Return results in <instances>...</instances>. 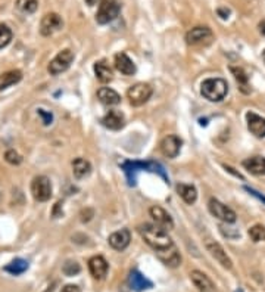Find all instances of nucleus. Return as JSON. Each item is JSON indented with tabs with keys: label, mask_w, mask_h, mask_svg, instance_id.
<instances>
[{
	"label": "nucleus",
	"mask_w": 265,
	"mask_h": 292,
	"mask_svg": "<svg viewBox=\"0 0 265 292\" xmlns=\"http://www.w3.org/2000/svg\"><path fill=\"white\" fill-rule=\"evenodd\" d=\"M137 230H139L140 236L143 238V241L146 242L151 248H153L156 253H162V251H166V250L174 246L173 239L168 236L166 230L161 229L156 224L144 223V224H140Z\"/></svg>",
	"instance_id": "f257e3e1"
},
{
	"label": "nucleus",
	"mask_w": 265,
	"mask_h": 292,
	"mask_svg": "<svg viewBox=\"0 0 265 292\" xmlns=\"http://www.w3.org/2000/svg\"><path fill=\"white\" fill-rule=\"evenodd\" d=\"M228 84L223 78H208L201 86V93L205 99L211 102L223 101L227 96Z\"/></svg>",
	"instance_id": "f03ea898"
},
{
	"label": "nucleus",
	"mask_w": 265,
	"mask_h": 292,
	"mask_svg": "<svg viewBox=\"0 0 265 292\" xmlns=\"http://www.w3.org/2000/svg\"><path fill=\"white\" fill-rule=\"evenodd\" d=\"M123 168L127 173V177H128V183L134 186V174L136 171L139 170H148V171H153V173H159L162 177L166 180V176H165L164 168L158 163H153V161H148V163H140V161H127L123 164Z\"/></svg>",
	"instance_id": "7ed1b4c3"
},
{
	"label": "nucleus",
	"mask_w": 265,
	"mask_h": 292,
	"mask_svg": "<svg viewBox=\"0 0 265 292\" xmlns=\"http://www.w3.org/2000/svg\"><path fill=\"white\" fill-rule=\"evenodd\" d=\"M31 195L38 203H46L52 196L51 180L46 176H37L31 182Z\"/></svg>",
	"instance_id": "20e7f679"
},
{
	"label": "nucleus",
	"mask_w": 265,
	"mask_h": 292,
	"mask_svg": "<svg viewBox=\"0 0 265 292\" xmlns=\"http://www.w3.org/2000/svg\"><path fill=\"white\" fill-rule=\"evenodd\" d=\"M152 93H153V90H152L149 84L137 83V84H134V86H131L128 89L127 98H128V101H130V103L133 106H141V105H144L146 102L151 99Z\"/></svg>",
	"instance_id": "39448f33"
},
{
	"label": "nucleus",
	"mask_w": 265,
	"mask_h": 292,
	"mask_svg": "<svg viewBox=\"0 0 265 292\" xmlns=\"http://www.w3.org/2000/svg\"><path fill=\"white\" fill-rule=\"evenodd\" d=\"M74 61V53L69 51V49H65V51L59 52L53 59L51 61V64L47 66V71L51 73L52 76H59L65 73L71 64Z\"/></svg>",
	"instance_id": "423d86ee"
},
{
	"label": "nucleus",
	"mask_w": 265,
	"mask_h": 292,
	"mask_svg": "<svg viewBox=\"0 0 265 292\" xmlns=\"http://www.w3.org/2000/svg\"><path fill=\"white\" fill-rule=\"evenodd\" d=\"M119 13V5L116 0H101L99 11L96 13V21L105 26L114 21Z\"/></svg>",
	"instance_id": "0eeeda50"
},
{
	"label": "nucleus",
	"mask_w": 265,
	"mask_h": 292,
	"mask_svg": "<svg viewBox=\"0 0 265 292\" xmlns=\"http://www.w3.org/2000/svg\"><path fill=\"white\" fill-rule=\"evenodd\" d=\"M209 211L211 214L216 218H220L224 223H234L236 221V213L228 208L227 205H224L223 203H220L218 199H211L209 201Z\"/></svg>",
	"instance_id": "6e6552de"
},
{
	"label": "nucleus",
	"mask_w": 265,
	"mask_h": 292,
	"mask_svg": "<svg viewBox=\"0 0 265 292\" xmlns=\"http://www.w3.org/2000/svg\"><path fill=\"white\" fill-rule=\"evenodd\" d=\"M62 27V18L58 13H46L41 19V24H40V33L47 37V36H52L53 33L59 31Z\"/></svg>",
	"instance_id": "1a4fd4ad"
},
{
	"label": "nucleus",
	"mask_w": 265,
	"mask_h": 292,
	"mask_svg": "<svg viewBox=\"0 0 265 292\" xmlns=\"http://www.w3.org/2000/svg\"><path fill=\"white\" fill-rule=\"evenodd\" d=\"M212 38V31L208 27H195L186 34V41L189 44H202V43H208Z\"/></svg>",
	"instance_id": "9d476101"
},
{
	"label": "nucleus",
	"mask_w": 265,
	"mask_h": 292,
	"mask_svg": "<svg viewBox=\"0 0 265 292\" xmlns=\"http://www.w3.org/2000/svg\"><path fill=\"white\" fill-rule=\"evenodd\" d=\"M149 213H151V217L153 218V221L156 223V226H159V228L164 229V230L174 229V221H173L171 216L165 211L164 208L155 205V207H152L151 210H149Z\"/></svg>",
	"instance_id": "9b49d317"
},
{
	"label": "nucleus",
	"mask_w": 265,
	"mask_h": 292,
	"mask_svg": "<svg viewBox=\"0 0 265 292\" xmlns=\"http://www.w3.org/2000/svg\"><path fill=\"white\" fill-rule=\"evenodd\" d=\"M88 270H90V275H91L94 279H105V276L108 275V263H106V260H105L103 257H101V255L91 257V258L88 260Z\"/></svg>",
	"instance_id": "f8f14e48"
},
{
	"label": "nucleus",
	"mask_w": 265,
	"mask_h": 292,
	"mask_svg": "<svg viewBox=\"0 0 265 292\" xmlns=\"http://www.w3.org/2000/svg\"><path fill=\"white\" fill-rule=\"evenodd\" d=\"M206 250L211 253V255L214 257L215 260L221 264L223 267H226V268H231L233 267V263H231V260H230V257L227 255V253L224 251V248L220 245V243H216V242H212V241H208L206 242Z\"/></svg>",
	"instance_id": "ddd939ff"
},
{
	"label": "nucleus",
	"mask_w": 265,
	"mask_h": 292,
	"mask_svg": "<svg viewBox=\"0 0 265 292\" xmlns=\"http://www.w3.org/2000/svg\"><path fill=\"white\" fill-rule=\"evenodd\" d=\"M190 278H191L193 285L198 288V291L199 292H216L214 282L209 279L205 273H202V272L193 270V272L190 273Z\"/></svg>",
	"instance_id": "4468645a"
},
{
	"label": "nucleus",
	"mask_w": 265,
	"mask_h": 292,
	"mask_svg": "<svg viewBox=\"0 0 265 292\" xmlns=\"http://www.w3.org/2000/svg\"><path fill=\"white\" fill-rule=\"evenodd\" d=\"M109 245L116 250V251H124L127 246L130 245L131 241V235H130V230L127 229H121V230H116L114 232L111 236H109Z\"/></svg>",
	"instance_id": "2eb2a0df"
},
{
	"label": "nucleus",
	"mask_w": 265,
	"mask_h": 292,
	"mask_svg": "<svg viewBox=\"0 0 265 292\" xmlns=\"http://www.w3.org/2000/svg\"><path fill=\"white\" fill-rule=\"evenodd\" d=\"M161 149H162L165 156H168V158H176L177 155L180 153V149H181V139L174 136V134L166 136V138H164V140L161 142Z\"/></svg>",
	"instance_id": "dca6fc26"
},
{
	"label": "nucleus",
	"mask_w": 265,
	"mask_h": 292,
	"mask_svg": "<svg viewBox=\"0 0 265 292\" xmlns=\"http://www.w3.org/2000/svg\"><path fill=\"white\" fill-rule=\"evenodd\" d=\"M115 68L124 76H133L136 73V65L124 52L115 55Z\"/></svg>",
	"instance_id": "f3484780"
},
{
	"label": "nucleus",
	"mask_w": 265,
	"mask_h": 292,
	"mask_svg": "<svg viewBox=\"0 0 265 292\" xmlns=\"http://www.w3.org/2000/svg\"><path fill=\"white\" fill-rule=\"evenodd\" d=\"M246 120H248V128L251 130L252 134H255L256 138H265V118L253 113H248Z\"/></svg>",
	"instance_id": "a211bd4d"
},
{
	"label": "nucleus",
	"mask_w": 265,
	"mask_h": 292,
	"mask_svg": "<svg viewBox=\"0 0 265 292\" xmlns=\"http://www.w3.org/2000/svg\"><path fill=\"white\" fill-rule=\"evenodd\" d=\"M128 285H130V288H131L133 291L136 292H141L153 286L151 280L146 279V278L140 273L139 270H133V272L130 273V276H128Z\"/></svg>",
	"instance_id": "6ab92c4d"
},
{
	"label": "nucleus",
	"mask_w": 265,
	"mask_h": 292,
	"mask_svg": "<svg viewBox=\"0 0 265 292\" xmlns=\"http://www.w3.org/2000/svg\"><path fill=\"white\" fill-rule=\"evenodd\" d=\"M243 167L255 176H265V158L264 156H252L243 161Z\"/></svg>",
	"instance_id": "aec40b11"
},
{
	"label": "nucleus",
	"mask_w": 265,
	"mask_h": 292,
	"mask_svg": "<svg viewBox=\"0 0 265 292\" xmlns=\"http://www.w3.org/2000/svg\"><path fill=\"white\" fill-rule=\"evenodd\" d=\"M102 124L111 130H119L124 127V115L119 111H109L102 118Z\"/></svg>",
	"instance_id": "412c9836"
},
{
	"label": "nucleus",
	"mask_w": 265,
	"mask_h": 292,
	"mask_svg": "<svg viewBox=\"0 0 265 292\" xmlns=\"http://www.w3.org/2000/svg\"><path fill=\"white\" fill-rule=\"evenodd\" d=\"M22 80V73L19 70H11V71H6L5 74L0 76V92L8 87H11L13 84L19 83Z\"/></svg>",
	"instance_id": "4be33fe9"
},
{
	"label": "nucleus",
	"mask_w": 265,
	"mask_h": 292,
	"mask_svg": "<svg viewBox=\"0 0 265 292\" xmlns=\"http://www.w3.org/2000/svg\"><path fill=\"white\" fill-rule=\"evenodd\" d=\"M177 192H178V195L183 198V201L186 204H190V205L196 203V199H198V191H196V188L191 186V185L178 183V185H177Z\"/></svg>",
	"instance_id": "5701e85b"
},
{
	"label": "nucleus",
	"mask_w": 265,
	"mask_h": 292,
	"mask_svg": "<svg viewBox=\"0 0 265 292\" xmlns=\"http://www.w3.org/2000/svg\"><path fill=\"white\" fill-rule=\"evenodd\" d=\"M98 98L103 105H118L121 102V96L109 87H102L98 90Z\"/></svg>",
	"instance_id": "b1692460"
},
{
	"label": "nucleus",
	"mask_w": 265,
	"mask_h": 292,
	"mask_svg": "<svg viewBox=\"0 0 265 292\" xmlns=\"http://www.w3.org/2000/svg\"><path fill=\"white\" fill-rule=\"evenodd\" d=\"M90 171H91V165H90L87 160H84V158H76V160L73 161V173H74L76 178L87 177L88 174H90Z\"/></svg>",
	"instance_id": "393cba45"
},
{
	"label": "nucleus",
	"mask_w": 265,
	"mask_h": 292,
	"mask_svg": "<svg viewBox=\"0 0 265 292\" xmlns=\"http://www.w3.org/2000/svg\"><path fill=\"white\" fill-rule=\"evenodd\" d=\"M94 73H96V77H98V80L102 81V83H109L111 80H112V70L109 68V65H106V62H96L94 65Z\"/></svg>",
	"instance_id": "a878e982"
},
{
	"label": "nucleus",
	"mask_w": 265,
	"mask_h": 292,
	"mask_svg": "<svg viewBox=\"0 0 265 292\" xmlns=\"http://www.w3.org/2000/svg\"><path fill=\"white\" fill-rule=\"evenodd\" d=\"M158 254H159V258L164 261L165 264L170 267H177L180 264V261H181V257H180V254L177 253L174 246L170 248V250H166V251L158 253Z\"/></svg>",
	"instance_id": "bb28decb"
},
{
	"label": "nucleus",
	"mask_w": 265,
	"mask_h": 292,
	"mask_svg": "<svg viewBox=\"0 0 265 292\" xmlns=\"http://www.w3.org/2000/svg\"><path fill=\"white\" fill-rule=\"evenodd\" d=\"M27 268H28V263H27L26 260L16 258V260H13L12 263H9L8 266L5 267V272L11 273L13 276H16V275H22Z\"/></svg>",
	"instance_id": "cd10ccee"
},
{
	"label": "nucleus",
	"mask_w": 265,
	"mask_h": 292,
	"mask_svg": "<svg viewBox=\"0 0 265 292\" xmlns=\"http://www.w3.org/2000/svg\"><path fill=\"white\" fill-rule=\"evenodd\" d=\"M231 70V73L234 74V78L239 81V84H240V89L243 90L245 93H248L249 90L246 89V87H249V78H248V76H246V73L242 70V68H237V66H231L230 68Z\"/></svg>",
	"instance_id": "c85d7f7f"
},
{
	"label": "nucleus",
	"mask_w": 265,
	"mask_h": 292,
	"mask_svg": "<svg viewBox=\"0 0 265 292\" xmlns=\"http://www.w3.org/2000/svg\"><path fill=\"white\" fill-rule=\"evenodd\" d=\"M12 40V31L11 28L5 24H0V49L8 46Z\"/></svg>",
	"instance_id": "c756f323"
},
{
	"label": "nucleus",
	"mask_w": 265,
	"mask_h": 292,
	"mask_svg": "<svg viewBox=\"0 0 265 292\" xmlns=\"http://www.w3.org/2000/svg\"><path fill=\"white\" fill-rule=\"evenodd\" d=\"M249 236L253 242L265 241V228L261 224H255L249 229Z\"/></svg>",
	"instance_id": "7c9ffc66"
},
{
	"label": "nucleus",
	"mask_w": 265,
	"mask_h": 292,
	"mask_svg": "<svg viewBox=\"0 0 265 292\" xmlns=\"http://www.w3.org/2000/svg\"><path fill=\"white\" fill-rule=\"evenodd\" d=\"M62 272L63 275H66V276H76L81 272V267L76 261H66L62 266Z\"/></svg>",
	"instance_id": "2f4dec72"
},
{
	"label": "nucleus",
	"mask_w": 265,
	"mask_h": 292,
	"mask_svg": "<svg viewBox=\"0 0 265 292\" xmlns=\"http://www.w3.org/2000/svg\"><path fill=\"white\" fill-rule=\"evenodd\" d=\"M37 5V0H18V8L27 13L36 12Z\"/></svg>",
	"instance_id": "473e14b6"
},
{
	"label": "nucleus",
	"mask_w": 265,
	"mask_h": 292,
	"mask_svg": "<svg viewBox=\"0 0 265 292\" xmlns=\"http://www.w3.org/2000/svg\"><path fill=\"white\" fill-rule=\"evenodd\" d=\"M5 160L12 165H19L22 163V156L16 152L15 149H8L5 153Z\"/></svg>",
	"instance_id": "72a5a7b5"
},
{
	"label": "nucleus",
	"mask_w": 265,
	"mask_h": 292,
	"mask_svg": "<svg viewBox=\"0 0 265 292\" xmlns=\"http://www.w3.org/2000/svg\"><path fill=\"white\" fill-rule=\"evenodd\" d=\"M38 115L43 118V124H44V126H49L52 121H53V115H52V113H46L44 109H38Z\"/></svg>",
	"instance_id": "f704fd0d"
},
{
	"label": "nucleus",
	"mask_w": 265,
	"mask_h": 292,
	"mask_svg": "<svg viewBox=\"0 0 265 292\" xmlns=\"http://www.w3.org/2000/svg\"><path fill=\"white\" fill-rule=\"evenodd\" d=\"M61 292H81V289L77 285H66Z\"/></svg>",
	"instance_id": "c9c22d12"
},
{
	"label": "nucleus",
	"mask_w": 265,
	"mask_h": 292,
	"mask_svg": "<svg viewBox=\"0 0 265 292\" xmlns=\"http://www.w3.org/2000/svg\"><path fill=\"white\" fill-rule=\"evenodd\" d=\"M246 191L249 192L251 195H253V196H256L259 201H262V203H265V196L264 195H259V192H256V191H253V189H251V188H246Z\"/></svg>",
	"instance_id": "e433bc0d"
},
{
	"label": "nucleus",
	"mask_w": 265,
	"mask_h": 292,
	"mask_svg": "<svg viewBox=\"0 0 265 292\" xmlns=\"http://www.w3.org/2000/svg\"><path fill=\"white\" fill-rule=\"evenodd\" d=\"M218 13L221 15V18H224V19H226V18H227V15L230 13V11L226 9V8H220V9H218Z\"/></svg>",
	"instance_id": "4c0bfd02"
},
{
	"label": "nucleus",
	"mask_w": 265,
	"mask_h": 292,
	"mask_svg": "<svg viewBox=\"0 0 265 292\" xmlns=\"http://www.w3.org/2000/svg\"><path fill=\"white\" fill-rule=\"evenodd\" d=\"M259 31H261V33L265 36V19L261 23V24H259Z\"/></svg>",
	"instance_id": "58836bf2"
},
{
	"label": "nucleus",
	"mask_w": 265,
	"mask_h": 292,
	"mask_svg": "<svg viewBox=\"0 0 265 292\" xmlns=\"http://www.w3.org/2000/svg\"><path fill=\"white\" fill-rule=\"evenodd\" d=\"M96 2H98V0H86V3H87L88 6H93V5H96Z\"/></svg>",
	"instance_id": "ea45409f"
},
{
	"label": "nucleus",
	"mask_w": 265,
	"mask_h": 292,
	"mask_svg": "<svg viewBox=\"0 0 265 292\" xmlns=\"http://www.w3.org/2000/svg\"><path fill=\"white\" fill-rule=\"evenodd\" d=\"M262 58H264V61H265V51H264V53H262Z\"/></svg>",
	"instance_id": "a19ab883"
}]
</instances>
